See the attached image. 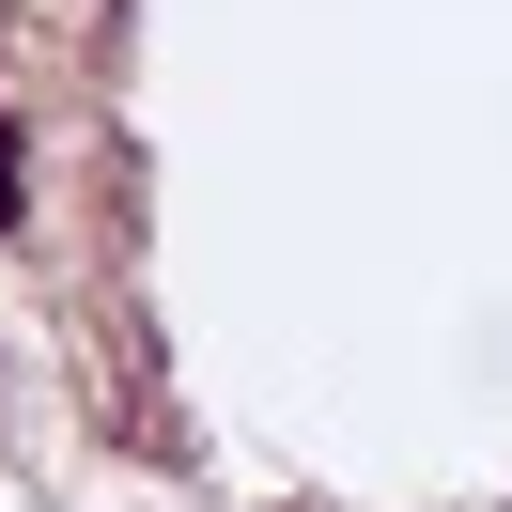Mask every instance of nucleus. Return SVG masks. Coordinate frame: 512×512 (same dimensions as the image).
Here are the masks:
<instances>
[{"label":"nucleus","mask_w":512,"mask_h":512,"mask_svg":"<svg viewBox=\"0 0 512 512\" xmlns=\"http://www.w3.org/2000/svg\"><path fill=\"white\" fill-rule=\"evenodd\" d=\"M0 218H16V125H0Z\"/></svg>","instance_id":"1"}]
</instances>
